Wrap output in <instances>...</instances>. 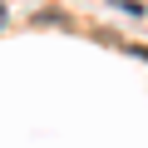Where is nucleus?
I'll return each instance as SVG.
<instances>
[{"label": "nucleus", "mask_w": 148, "mask_h": 148, "mask_svg": "<svg viewBox=\"0 0 148 148\" xmlns=\"http://www.w3.org/2000/svg\"><path fill=\"white\" fill-rule=\"evenodd\" d=\"M5 20H10V10H5V5H0V30H5Z\"/></svg>", "instance_id": "f03ea898"}, {"label": "nucleus", "mask_w": 148, "mask_h": 148, "mask_svg": "<svg viewBox=\"0 0 148 148\" xmlns=\"http://www.w3.org/2000/svg\"><path fill=\"white\" fill-rule=\"evenodd\" d=\"M35 20H40V25H64V15H59V10H40Z\"/></svg>", "instance_id": "f257e3e1"}]
</instances>
